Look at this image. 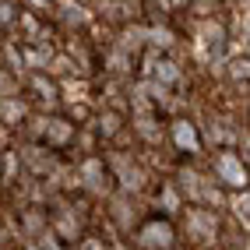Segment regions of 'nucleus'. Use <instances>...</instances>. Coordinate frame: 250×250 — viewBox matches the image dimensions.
<instances>
[{"label": "nucleus", "mask_w": 250, "mask_h": 250, "mask_svg": "<svg viewBox=\"0 0 250 250\" xmlns=\"http://www.w3.org/2000/svg\"><path fill=\"white\" fill-rule=\"evenodd\" d=\"M176 222L169 215H148L138 226V247L141 250H176Z\"/></svg>", "instance_id": "obj_1"}, {"label": "nucleus", "mask_w": 250, "mask_h": 250, "mask_svg": "<svg viewBox=\"0 0 250 250\" xmlns=\"http://www.w3.org/2000/svg\"><path fill=\"white\" fill-rule=\"evenodd\" d=\"M215 211L208 208H187V236L205 243V240H215Z\"/></svg>", "instance_id": "obj_4"}, {"label": "nucleus", "mask_w": 250, "mask_h": 250, "mask_svg": "<svg viewBox=\"0 0 250 250\" xmlns=\"http://www.w3.org/2000/svg\"><path fill=\"white\" fill-rule=\"evenodd\" d=\"M78 138V124L71 116H49L46 120V130H42V145L49 152H67Z\"/></svg>", "instance_id": "obj_3"}, {"label": "nucleus", "mask_w": 250, "mask_h": 250, "mask_svg": "<svg viewBox=\"0 0 250 250\" xmlns=\"http://www.w3.org/2000/svg\"><path fill=\"white\" fill-rule=\"evenodd\" d=\"M211 173L219 176V183H226L229 190H243L247 187V162L236 152H219V155H215Z\"/></svg>", "instance_id": "obj_2"}, {"label": "nucleus", "mask_w": 250, "mask_h": 250, "mask_svg": "<svg viewBox=\"0 0 250 250\" xmlns=\"http://www.w3.org/2000/svg\"><path fill=\"white\" fill-rule=\"evenodd\" d=\"M78 250H106V247H103V240H95V236H85V240L78 243Z\"/></svg>", "instance_id": "obj_6"}, {"label": "nucleus", "mask_w": 250, "mask_h": 250, "mask_svg": "<svg viewBox=\"0 0 250 250\" xmlns=\"http://www.w3.org/2000/svg\"><path fill=\"white\" fill-rule=\"evenodd\" d=\"M173 141H176V148L180 152H187V155H197L201 152V138H197V127L190 124V120H176L173 124Z\"/></svg>", "instance_id": "obj_5"}]
</instances>
